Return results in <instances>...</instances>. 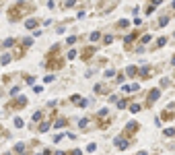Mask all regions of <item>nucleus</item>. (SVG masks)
<instances>
[{"instance_id": "nucleus-1", "label": "nucleus", "mask_w": 175, "mask_h": 155, "mask_svg": "<svg viewBox=\"0 0 175 155\" xmlns=\"http://www.w3.org/2000/svg\"><path fill=\"white\" fill-rule=\"evenodd\" d=\"M33 10V6L29 4V2H15L10 8H8V17H10V21H19L23 15H27V12H31Z\"/></svg>"}, {"instance_id": "nucleus-2", "label": "nucleus", "mask_w": 175, "mask_h": 155, "mask_svg": "<svg viewBox=\"0 0 175 155\" xmlns=\"http://www.w3.org/2000/svg\"><path fill=\"white\" fill-rule=\"evenodd\" d=\"M64 66V58H47V68H62Z\"/></svg>"}, {"instance_id": "nucleus-3", "label": "nucleus", "mask_w": 175, "mask_h": 155, "mask_svg": "<svg viewBox=\"0 0 175 155\" xmlns=\"http://www.w3.org/2000/svg\"><path fill=\"white\" fill-rule=\"evenodd\" d=\"M159 97H161V91H159V89H152V91L148 93V97H146V106H152Z\"/></svg>"}, {"instance_id": "nucleus-4", "label": "nucleus", "mask_w": 175, "mask_h": 155, "mask_svg": "<svg viewBox=\"0 0 175 155\" xmlns=\"http://www.w3.org/2000/svg\"><path fill=\"white\" fill-rule=\"evenodd\" d=\"M70 101H72L74 106H81V108H85V106H87V99H85V97H81V95H72V97H70Z\"/></svg>"}, {"instance_id": "nucleus-5", "label": "nucleus", "mask_w": 175, "mask_h": 155, "mask_svg": "<svg viewBox=\"0 0 175 155\" xmlns=\"http://www.w3.org/2000/svg\"><path fill=\"white\" fill-rule=\"evenodd\" d=\"M113 145H115V147H120V149H128V147H130V143H128V141H124V139H113Z\"/></svg>"}, {"instance_id": "nucleus-6", "label": "nucleus", "mask_w": 175, "mask_h": 155, "mask_svg": "<svg viewBox=\"0 0 175 155\" xmlns=\"http://www.w3.org/2000/svg\"><path fill=\"white\" fill-rule=\"evenodd\" d=\"M136 130H138V124H136V122H130V124L126 126V130H124V134H128V137H130L132 132H136Z\"/></svg>"}, {"instance_id": "nucleus-7", "label": "nucleus", "mask_w": 175, "mask_h": 155, "mask_svg": "<svg viewBox=\"0 0 175 155\" xmlns=\"http://www.w3.org/2000/svg\"><path fill=\"white\" fill-rule=\"evenodd\" d=\"M25 106H27V97H23V95L17 99V104H10V108H25Z\"/></svg>"}, {"instance_id": "nucleus-8", "label": "nucleus", "mask_w": 175, "mask_h": 155, "mask_svg": "<svg viewBox=\"0 0 175 155\" xmlns=\"http://www.w3.org/2000/svg\"><path fill=\"white\" fill-rule=\"evenodd\" d=\"M152 73H155V71H152L150 66H146V68H142V71H138V75H140V77H144V79L152 77Z\"/></svg>"}, {"instance_id": "nucleus-9", "label": "nucleus", "mask_w": 175, "mask_h": 155, "mask_svg": "<svg viewBox=\"0 0 175 155\" xmlns=\"http://www.w3.org/2000/svg\"><path fill=\"white\" fill-rule=\"evenodd\" d=\"M161 118H163V120H173V118H175V112H173V110H163Z\"/></svg>"}, {"instance_id": "nucleus-10", "label": "nucleus", "mask_w": 175, "mask_h": 155, "mask_svg": "<svg viewBox=\"0 0 175 155\" xmlns=\"http://www.w3.org/2000/svg\"><path fill=\"white\" fill-rule=\"evenodd\" d=\"M93 52H95V48H91V46H89V48H85V50H83V56H81V58H83V60H87V58H91V56H93Z\"/></svg>"}, {"instance_id": "nucleus-11", "label": "nucleus", "mask_w": 175, "mask_h": 155, "mask_svg": "<svg viewBox=\"0 0 175 155\" xmlns=\"http://www.w3.org/2000/svg\"><path fill=\"white\" fill-rule=\"evenodd\" d=\"M95 93H109V87L101 83V85H97V87H95Z\"/></svg>"}, {"instance_id": "nucleus-12", "label": "nucleus", "mask_w": 175, "mask_h": 155, "mask_svg": "<svg viewBox=\"0 0 175 155\" xmlns=\"http://www.w3.org/2000/svg\"><path fill=\"white\" fill-rule=\"evenodd\" d=\"M138 35H140V31H132L130 35H128V37H126V46H130V41H134V39L138 37Z\"/></svg>"}, {"instance_id": "nucleus-13", "label": "nucleus", "mask_w": 175, "mask_h": 155, "mask_svg": "<svg viewBox=\"0 0 175 155\" xmlns=\"http://www.w3.org/2000/svg\"><path fill=\"white\" fill-rule=\"evenodd\" d=\"M126 75H128V77H136V75H138V68H136V66H128V68H126Z\"/></svg>"}, {"instance_id": "nucleus-14", "label": "nucleus", "mask_w": 175, "mask_h": 155, "mask_svg": "<svg viewBox=\"0 0 175 155\" xmlns=\"http://www.w3.org/2000/svg\"><path fill=\"white\" fill-rule=\"evenodd\" d=\"M66 124H68V120H66V118H60V120H56V122H54V126H56V128H62V126H66Z\"/></svg>"}, {"instance_id": "nucleus-15", "label": "nucleus", "mask_w": 175, "mask_h": 155, "mask_svg": "<svg viewBox=\"0 0 175 155\" xmlns=\"http://www.w3.org/2000/svg\"><path fill=\"white\" fill-rule=\"evenodd\" d=\"M25 27H27V29H35V27H37V21H35V19H29V21L25 23Z\"/></svg>"}, {"instance_id": "nucleus-16", "label": "nucleus", "mask_w": 175, "mask_h": 155, "mask_svg": "<svg viewBox=\"0 0 175 155\" xmlns=\"http://www.w3.org/2000/svg\"><path fill=\"white\" fill-rule=\"evenodd\" d=\"M41 118H44V114H41V112H35L31 120H33V122H41Z\"/></svg>"}, {"instance_id": "nucleus-17", "label": "nucleus", "mask_w": 175, "mask_h": 155, "mask_svg": "<svg viewBox=\"0 0 175 155\" xmlns=\"http://www.w3.org/2000/svg\"><path fill=\"white\" fill-rule=\"evenodd\" d=\"M49 126H52L49 122H41V124H39V132H45V130H47Z\"/></svg>"}, {"instance_id": "nucleus-18", "label": "nucleus", "mask_w": 175, "mask_h": 155, "mask_svg": "<svg viewBox=\"0 0 175 155\" xmlns=\"http://www.w3.org/2000/svg\"><path fill=\"white\" fill-rule=\"evenodd\" d=\"M0 62H2V64H8V62H10V54H2Z\"/></svg>"}, {"instance_id": "nucleus-19", "label": "nucleus", "mask_w": 175, "mask_h": 155, "mask_svg": "<svg viewBox=\"0 0 175 155\" xmlns=\"http://www.w3.org/2000/svg\"><path fill=\"white\" fill-rule=\"evenodd\" d=\"M126 106H128V99H118V108L120 110H124Z\"/></svg>"}, {"instance_id": "nucleus-20", "label": "nucleus", "mask_w": 175, "mask_h": 155, "mask_svg": "<svg viewBox=\"0 0 175 155\" xmlns=\"http://www.w3.org/2000/svg\"><path fill=\"white\" fill-rule=\"evenodd\" d=\"M15 151H17V153H23V151H25V145H23V143H17V145H15Z\"/></svg>"}, {"instance_id": "nucleus-21", "label": "nucleus", "mask_w": 175, "mask_h": 155, "mask_svg": "<svg viewBox=\"0 0 175 155\" xmlns=\"http://www.w3.org/2000/svg\"><path fill=\"white\" fill-rule=\"evenodd\" d=\"M124 91H138V85H124Z\"/></svg>"}, {"instance_id": "nucleus-22", "label": "nucleus", "mask_w": 175, "mask_h": 155, "mask_svg": "<svg viewBox=\"0 0 175 155\" xmlns=\"http://www.w3.org/2000/svg\"><path fill=\"white\" fill-rule=\"evenodd\" d=\"M130 112H132V114L140 112V104H132V106H130Z\"/></svg>"}, {"instance_id": "nucleus-23", "label": "nucleus", "mask_w": 175, "mask_h": 155, "mask_svg": "<svg viewBox=\"0 0 175 155\" xmlns=\"http://www.w3.org/2000/svg\"><path fill=\"white\" fill-rule=\"evenodd\" d=\"M163 134H165V137H169V139H171V137H175V128H167V130H165V132H163Z\"/></svg>"}, {"instance_id": "nucleus-24", "label": "nucleus", "mask_w": 175, "mask_h": 155, "mask_svg": "<svg viewBox=\"0 0 175 155\" xmlns=\"http://www.w3.org/2000/svg\"><path fill=\"white\" fill-rule=\"evenodd\" d=\"M167 23H169V17H161V19H159V25H161V27H165Z\"/></svg>"}, {"instance_id": "nucleus-25", "label": "nucleus", "mask_w": 175, "mask_h": 155, "mask_svg": "<svg viewBox=\"0 0 175 155\" xmlns=\"http://www.w3.org/2000/svg\"><path fill=\"white\" fill-rule=\"evenodd\" d=\"M128 25H130V21H128V19H122V21L118 23V27H122V29H124V27H128Z\"/></svg>"}, {"instance_id": "nucleus-26", "label": "nucleus", "mask_w": 175, "mask_h": 155, "mask_svg": "<svg viewBox=\"0 0 175 155\" xmlns=\"http://www.w3.org/2000/svg\"><path fill=\"white\" fill-rule=\"evenodd\" d=\"M74 4H76V0H66V2H64V6H66V8H72Z\"/></svg>"}, {"instance_id": "nucleus-27", "label": "nucleus", "mask_w": 175, "mask_h": 155, "mask_svg": "<svg viewBox=\"0 0 175 155\" xmlns=\"http://www.w3.org/2000/svg\"><path fill=\"white\" fill-rule=\"evenodd\" d=\"M15 126H17V128H23V120H21V118H15Z\"/></svg>"}, {"instance_id": "nucleus-28", "label": "nucleus", "mask_w": 175, "mask_h": 155, "mask_svg": "<svg viewBox=\"0 0 175 155\" xmlns=\"http://www.w3.org/2000/svg\"><path fill=\"white\" fill-rule=\"evenodd\" d=\"M4 46H6V48H10V46H15V39H12V37H8V39H6V41H4Z\"/></svg>"}, {"instance_id": "nucleus-29", "label": "nucleus", "mask_w": 175, "mask_h": 155, "mask_svg": "<svg viewBox=\"0 0 175 155\" xmlns=\"http://www.w3.org/2000/svg\"><path fill=\"white\" fill-rule=\"evenodd\" d=\"M165 43H167V37H161L157 41V48H161V46H165Z\"/></svg>"}, {"instance_id": "nucleus-30", "label": "nucleus", "mask_w": 175, "mask_h": 155, "mask_svg": "<svg viewBox=\"0 0 175 155\" xmlns=\"http://www.w3.org/2000/svg\"><path fill=\"white\" fill-rule=\"evenodd\" d=\"M101 37V33H99V31H95V33H91V39H93V41H97V39Z\"/></svg>"}, {"instance_id": "nucleus-31", "label": "nucleus", "mask_w": 175, "mask_h": 155, "mask_svg": "<svg viewBox=\"0 0 175 155\" xmlns=\"http://www.w3.org/2000/svg\"><path fill=\"white\" fill-rule=\"evenodd\" d=\"M111 41H113V37H111V35H105V37H103V43H107V46H109Z\"/></svg>"}, {"instance_id": "nucleus-32", "label": "nucleus", "mask_w": 175, "mask_h": 155, "mask_svg": "<svg viewBox=\"0 0 175 155\" xmlns=\"http://www.w3.org/2000/svg\"><path fill=\"white\" fill-rule=\"evenodd\" d=\"M113 75H115V68H113V71H111V68L105 71V77H113Z\"/></svg>"}, {"instance_id": "nucleus-33", "label": "nucleus", "mask_w": 175, "mask_h": 155, "mask_svg": "<svg viewBox=\"0 0 175 155\" xmlns=\"http://www.w3.org/2000/svg\"><path fill=\"white\" fill-rule=\"evenodd\" d=\"M68 58H70V60L76 58V50H70V52H68Z\"/></svg>"}, {"instance_id": "nucleus-34", "label": "nucleus", "mask_w": 175, "mask_h": 155, "mask_svg": "<svg viewBox=\"0 0 175 155\" xmlns=\"http://www.w3.org/2000/svg\"><path fill=\"white\" fill-rule=\"evenodd\" d=\"M29 46H31V39H29V37L23 39V48H29Z\"/></svg>"}, {"instance_id": "nucleus-35", "label": "nucleus", "mask_w": 175, "mask_h": 155, "mask_svg": "<svg viewBox=\"0 0 175 155\" xmlns=\"http://www.w3.org/2000/svg\"><path fill=\"white\" fill-rule=\"evenodd\" d=\"M87 124H89V120H87V118H85V120H81V122H78V126H81V128H85V126H87Z\"/></svg>"}, {"instance_id": "nucleus-36", "label": "nucleus", "mask_w": 175, "mask_h": 155, "mask_svg": "<svg viewBox=\"0 0 175 155\" xmlns=\"http://www.w3.org/2000/svg\"><path fill=\"white\" fill-rule=\"evenodd\" d=\"M95 149H97V145H95V143H89V147H87V151H95Z\"/></svg>"}, {"instance_id": "nucleus-37", "label": "nucleus", "mask_w": 175, "mask_h": 155, "mask_svg": "<svg viewBox=\"0 0 175 155\" xmlns=\"http://www.w3.org/2000/svg\"><path fill=\"white\" fill-rule=\"evenodd\" d=\"M150 41V35H142V43H148Z\"/></svg>"}, {"instance_id": "nucleus-38", "label": "nucleus", "mask_w": 175, "mask_h": 155, "mask_svg": "<svg viewBox=\"0 0 175 155\" xmlns=\"http://www.w3.org/2000/svg\"><path fill=\"white\" fill-rule=\"evenodd\" d=\"M44 81H45V85H47V83H52V81H54V77H52V75H47V77L44 79Z\"/></svg>"}, {"instance_id": "nucleus-39", "label": "nucleus", "mask_w": 175, "mask_h": 155, "mask_svg": "<svg viewBox=\"0 0 175 155\" xmlns=\"http://www.w3.org/2000/svg\"><path fill=\"white\" fill-rule=\"evenodd\" d=\"M70 155H81V151H78V149H74V151H72Z\"/></svg>"}, {"instance_id": "nucleus-40", "label": "nucleus", "mask_w": 175, "mask_h": 155, "mask_svg": "<svg viewBox=\"0 0 175 155\" xmlns=\"http://www.w3.org/2000/svg\"><path fill=\"white\" fill-rule=\"evenodd\" d=\"M56 155H66V151H56Z\"/></svg>"}, {"instance_id": "nucleus-41", "label": "nucleus", "mask_w": 175, "mask_h": 155, "mask_svg": "<svg viewBox=\"0 0 175 155\" xmlns=\"http://www.w3.org/2000/svg\"><path fill=\"white\" fill-rule=\"evenodd\" d=\"M138 155H146V151H140V153H138Z\"/></svg>"}, {"instance_id": "nucleus-42", "label": "nucleus", "mask_w": 175, "mask_h": 155, "mask_svg": "<svg viewBox=\"0 0 175 155\" xmlns=\"http://www.w3.org/2000/svg\"><path fill=\"white\" fill-rule=\"evenodd\" d=\"M171 62H173V64H175V56H173V58H171Z\"/></svg>"}, {"instance_id": "nucleus-43", "label": "nucleus", "mask_w": 175, "mask_h": 155, "mask_svg": "<svg viewBox=\"0 0 175 155\" xmlns=\"http://www.w3.org/2000/svg\"><path fill=\"white\" fill-rule=\"evenodd\" d=\"M171 6H173V8H175V0H173V4H171Z\"/></svg>"}, {"instance_id": "nucleus-44", "label": "nucleus", "mask_w": 175, "mask_h": 155, "mask_svg": "<svg viewBox=\"0 0 175 155\" xmlns=\"http://www.w3.org/2000/svg\"><path fill=\"white\" fill-rule=\"evenodd\" d=\"M173 35H175V33H173Z\"/></svg>"}]
</instances>
